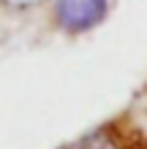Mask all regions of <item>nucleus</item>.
Segmentation results:
<instances>
[{
	"instance_id": "1",
	"label": "nucleus",
	"mask_w": 147,
	"mask_h": 149,
	"mask_svg": "<svg viewBox=\"0 0 147 149\" xmlns=\"http://www.w3.org/2000/svg\"><path fill=\"white\" fill-rule=\"evenodd\" d=\"M109 0H57L55 16L57 24L68 33H87L106 16Z\"/></svg>"
},
{
	"instance_id": "2",
	"label": "nucleus",
	"mask_w": 147,
	"mask_h": 149,
	"mask_svg": "<svg viewBox=\"0 0 147 149\" xmlns=\"http://www.w3.org/2000/svg\"><path fill=\"white\" fill-rule=\"evenodd\" d=\"M65 149H147V141H142L134 133H128L120 125H109L103 130H96V133L84 136L82 141H76Z\"/></svg>"
}]
</instances>
